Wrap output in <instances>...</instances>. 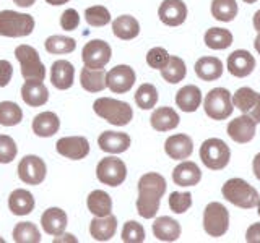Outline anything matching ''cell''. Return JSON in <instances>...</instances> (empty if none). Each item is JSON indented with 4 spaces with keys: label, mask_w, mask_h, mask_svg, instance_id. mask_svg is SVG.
Listing matches in <instances>:
<instances>
[{
    "label": "cell",
    "mask_w": 260,
    "mask_h": 243,
    "mask_svg": "<svg viewBox=\"0 0 260 243\" xmlns=\"http://www.w3.org/2000/svg\"><path fill=\"white\" fill-rule=\"evenodd\" d=\"M166 193L165 177L156 172H148L138 180V199L137 211L143 219H151L156 216L161 198Z\"/></svg>",
    "instance_id": "6da1fadb"
},
{
    "label": "cell",
    "mask_w": 260,
    "mask_h": 243,
    "mask_svg": "<svg viewBox=\"0 0 260 243\" xmlns=\"http://www.w3.org/2000/svg\"><path fill=\"white\" fill-rule=\"evenodd\" d=\"M93 110L98 117L104 118L108 124L116 127H125L134 117V110L127 102H122L111 97H100L93 104Z\"/></svg>",
    "instance_id": "7a4b0ae2"
},
{
    "label": "cell",
    "mask_w": 260,
    "mask_h": 243,
    "mask_svg": "<svg viewBox=\"0 0 260 243\" xmlns=\"http://www.w3.org/2000/svg\"><path fill=\"white\" fill-rule=\"evenodd\" d=\"M223 196L231 205L242 209L255 208L260 199L257 190L246 180H242V178H231V180H228L223 185Z\"/></svg>",
    "instance_id": "3957f363"
},
{
    "label": "cell",
    "mask_w": 260,
    "mask_h": 243,
    "mask_svg": "<svg viewBox=\"0 0 260 243\" xmlns=\"http://www.w3.org/2000/svg\"><path fill=\"white\" fill-rule=\"evenodd\" d=\"M35 29V18L28 13H18L13 10L0 12V36L5 37H24Z\"/></svg>",
    "instance_id": "277c9868"
},
{
    "label": "cell",
    "mask_w": 260,
    "mask_h": 243,
    "mask_svg": "<svg viewBox=\"0 0 260 243\" xmlns=\"http://www.w3.org/2000/svg\"><path fill=\"white\" fill-rule=\"evenodd\" d=\"M200 159L210 170H221L231 159V149L219 138H208L200 146Z\"/></svg>",
    "instance_id": "5b68a950"
},
{
    "label": "cell",
    "mask_w": 260,
    "mask_h": 243,
    "mask_svg": "<svg viewBox=\"0 0 260 243\" xmlns=\"http://www.w3.org/2000/svg\"><path fill=\"white\" fill-rule=\"evenodd\" d=\"M15 57L20 62L21 75L24 79H38L44 81L46 78V67L39 59V54L35 47L21 44L15 49Z\"/></svg>",
    "instance_id": "8992f818"
},
{
    "label": "cell",
    "mask_w": 260,
    "mask_h": 243,
    "mask_svg": "<svg viewBox=\"0 0 260 243\" xmlns=\"http://www.w3.org/2000/svg\"><path fill=\"white\" fill-rule=\"evenodd\" d=\"M205 113L211 120H226L231 117L234 105L231 101V93L224 88H215L207 94L203 101Z\"/></svg>",
    "instance_id": "52a82bcc"
},
{
    "label": "cell",
    "mask_w": 260,
    "mask_h": 243,
    "mask_svg": "<svg viewBox=\"0 0 260 243\" xmlns=\"http://www.w3.org/2000/svg\"><path fill=\"white\" fill-rule=\"evenodd\" d=\"M203 229L210 237L218 238L230 229V213L221 202H210L203 211Z\"/></svg>",
    "instance_id": "ba28073f"
},
{
    "label": "cell",
    "mask_w": 260,
    "mask_h": 243,
    "mask_svg": "<svg viewBox=\"0 0 260 243\" xmlns=\"http://www.w3.org/2000/svg\"><path fill=\"white\" fill-rule=\"evenodd\" d=\"M98 180L109 186H119L127 177V166L122 159L117 157H103L96 166Z\"/></svg>",
    "instance_id": "9c48e42d"
},
{
    "label": "cell",
    "mask_w": 260,
    "mask_h": 243,
    "mask_svg": "<svg viewBox=\"0 0 260 243\" xmlns=\"http://www.w3.org/2000/svg\"><path fill=\"white\" fill-rule=\"evenodd\" d=\"M111 47L101 39H93L85 44L81 51V60L88 68H104L111 60Z\"/></svg>",
    "instance_id": "30bf717a"
},
{
    "label": "cell",
    "mask_w": 260,
    "mask_h": 243,
    "mask_svg": "<svg viewBox=\"0 0 260 243\" xmlns=\"http://www.w3.org/2000/svg\"><path fill=\"white\" fill-rule=\"evenodd\" d=\"M231 101L234 107L239 109L244 115H249L255 124H260V93L244 86L231 96Z\"/></svg>",
    "instance_id": "8fae6325"
},
{
    "label": "cell",
    "mask_w": 260,
    "mask_h": 243,
    "mask_svg": "<svg viewBox=\"0 0 260 243\" xmlns=\"http://www.w3.org/2000/svg\"><path fill=\"white\" fill-rule=\"evenodd\" d=\"M47 174L44 160L38 156H24L18 164V177L28 185H41Z\"/></svg>",
    "instance_id": "7c38bea8"
},
{
    "label": "cell",
    "mask_w": 260,
    "mask_h": 243,
    "mask_svg": "<svg viewBox=\"0 0 260 243\" xmlns=\"http://www.w3.org/2000/svg\"><path fill=\"white\" fill-rule=\"evenodd\" d=\"M135 85V71L128 65H117L112 70L106 73V86H108L112 93L124 94L132 89Z\"/></svg>",
    "instance_id": "4fadbf2b"
},
{
    "label": "cell",
    "mask_w": 260,
    "mask_h": 243,
    "mask_svg": "<svg viewBox=\"0 0 260 243\" xmlns=\"http://www.w3.org/2000/svg\"><path fill=\"white\" fill-rule=\"evenodd\" d=\"M55 149L63 157L80 160L89 154V143L83 136H65L55 143Z\"/></svg>",
    "instance_id": "5bb4252c"
},
{
    "label": "cell",
    "mask_w": 260,
    "mask_h": 243,
    "mask_svg": "<svg viewBox=\"0 0 260 243\" xmlns=\"http://www.w3.org/2000/svg\"><path fill=\"white\" fill-rule=\"evenodd\" d=\"M255 128H257L255 122L249 115H244L242 113L241 117L230 122V125H228V136H230L233 141L244 144V143H249L252 138L255 136Z\"/></svg>",
    "instance_id": "9a60e30c"
},
{
    "label": "cell",
    "mask_w": 260,
    "mask_h": 243,
    "mask_svg": "<svg viewBox=\"0 0 260 243\" xmlns=\"http://www.w3.org/2000/svg\"><path fill=\"white\" fill-rule=\"evenodd\" d=\"M158 16L168 26H179L187 18V7L182 0H165L158 8Z\"/></svg>",
    "instance_id": "2e32d148"
},
{
    "label": "cell",
    "mask_w": 260,
    "mask_h": 243,
    "mask_svg": "<svg viewBox=\"0 0 260 243\" xmlns=\"http://www.w3.org/2000/svg\"><path fill=\"white\" fill-rule=\"evenodd\" d=\"M255 68L254 55L247 51H234L228 57V70L236 78H246Z\"/></svg>",
    "instance_id": "e0dca14e"
},
{
    "label": "cell",
    "mask_w": 260,
    "mask_h": 243,
    "mask_svg": "<svg viewBox=\"0 0 260 243\" xmlns=\"http://www.w3.org/2000/svg\"><path fill=\"white\" fill-rule=\"evenodd\" d=\"M69 224V217L65 214V211H62L60 208H49L46 209L43 216H41V225L46 233L49 235H60L65 232Z\"/></svg>",
    "instance_id": "ac0fdd59"
},
{
    "label": "cell",
    "mask_w": 260,
    "mask_h": 243,
    "mask_svg": "<svg viewBox=\"0 0 260 243\" xmlns=\"http://www.w3.org/2000/svg\"><path fill=\"white\" fill-rule=\"evenodd\" d=\"M130 136L122 132H104L98 138L100 149L109 154H120L130 148Z\"/></svg>",
    "instance_id": "d6986e66"
},
{
    "label": "cell",
    "mask_w": 260,
    "mask_h": 243,
    "mask_svg": "<svg viewBox=\"0 0 260 243\" xmlns=\"http://www.w3.org/2000/svg\"><path fill=\"white\" fill-rule=\"evenodd\" d=\"M165 151L171 159L182 160L190 157V154L193 152V141L190 136L187 135H173L169 136L165 143Z\"/></svg>",
    "instance_id": "ffe728a7"
},
{
    "label": "cell",
    "mask_w": 260,
    "mask_h": 243,
    "mask_svg": "<svg viewBox=\"0 0 260 243\" xmlns=\"http://www.w3.org/2000/svg\"><path fill=\"white\" fill-rule=\"evenodd\" d=\"M21 97L31 107H41L49 101V91L43 81L26 79L21 86Z\"/></svg>",
    "instance_id": "44dd1931"
},
{
    "label": "cell",
    "mask_w": 260,
    "mask_h": 243,
    "mask_svg": "<svg viewBox=\"0 0 260 243\" xmlns=\"http://www.w3.org/2000/svg\"><path fill=\"white\" fill-rule=\"evenodd\" d=\"M117 232V217L116 216H104L96 217L89 224V233L96 241H108Z\"/></svg>",
    "instance_id": "7402d4cb"
},
{
    "label": "cell",
    "mask_w": 260,
    "mask_h": 243,
    "mask_svg": "<svg viewBox=\"0 0 260 243\" xmlns=\"http://www.w3.org/2000/svg\"><path fill=\"white\" fill-rule=\"evenodd\" d=\"M173 180L179 186H195L202 180V170L195 162L184 160L173 170Z\"/></svg>",
    "instance_id": "603a6c76"
},
{
    "label": "cell",
    "mask_w": 260,
    "mask_h": 243,
    "mask_svg": "<svg viewBox=\"0 0 260 243\" xmlns=\"http://www.w3.org/2000/svg\"><path fill=\"white\" fill-rule=\"evenodd\" d=\"M75 78V68L69 60H57L51 67V81L57 89H70Z\"/></svg>",
    "instance_id": "cb8c5ba5"
},
{
    "label": "cell",
    "mask_w": 260,
    "mask_h": 243,
    "mask_svg": "<svg viewBox=\"0 0 260 243\" xmlns=\"http://www.w3.org/2000/svg\"><path fill=\"white\" fill-rule=\"evenodd\" d=\"M153 233L159 241H176L181 237V224L173 217L161 216L153 224Z\"/></svg>",
    "instance_id": "d4e9b609"
},
{
    "label": "cell",
    "mask_w": 260,
    "mask_h": 243,
    "mask_svg": "<svg viewBox=\"0 0 260 243\" xmlns=\"http://www.w3.org/2000/svg\"><path fill=\"white\" fill-rule=\"evenodd\" d=\"M32 132L41 138H51L60 128V120L54 112H41L32 120Z\"/></svg>",
    "instance_id": "484cf974"
},
{
    "label": "cell",
    "mask_w": 260,
    "mask_h": 243,
    "mask_svg": "<svg viewBox=\"0 0 260 243\" xmlns=\"http://www.w3.org/2000/svg\"><path fill=\"white\" fill-rule=\"evenodd\" d=\"M176 104L182 112H195L202 104V91L199 86L187 85L176 94Z\"/></svg>",
    "instance_id": "4316f807"
},
{
    "label": "cell",
    "mask_w": 260,
    "mask_h": 243,
    "mask_svg": "<svg viewBox=\"0 0 260 243\" xmlns=\"http://www.w3.org/2000/svg\"><path fill=\"white\" fill-rule=\"evenodd\" d=\"M179 122H181V118H179L177 112L171 107H158L156 110H153L150 117V124L156 132L174 130L179 125Z\"/></svg>",
    "instance_id": "83f0119b"
},
{
    "label": "cell",
    "mask_w": 260,
    "mask_h": 243,
    "mask_svg": "<svg viewBox=\"0 0 260 243\" xmlns=\"http://www.w3.org/2000/svg\"><path fill=\"white\" fill-rule=\"evenodd\" d=\"M112 32H114V36L122 40L135 39L140 34V23L130 15L117 16V18L112 21Z\"/></svg>",
    "instance_id": "f1b7e54d"
},
{
    "label": "cell",
    "mask_w": 260,
    "mask_h": 243,
    "mask_svg": "<svg viewBox=\"0 0 260 243\" xmlns=\"http://www.w3.org/2000/svg\"><path fill=\"white\" fill-rule=\"evenodd\" d=\"M195 73L203 81H215L223 75V62L216 57H202L195 62Z\"/></svg>",
    "instance_id": "f546056e"
},
{
    "label": "cell",
    "mask_w": 260,
    "mask_h": 243,
    "mask_svg": "<svg viewBox=\"0 0 260 243\" xmlns=\"http://www.w3.org/2000/svg\"><path fill=\"white\" fill-rule=\"evenodd\" d=\"M8 208L15 216H28L35 209V198L28 190H13L8 196Z\"/></svg>",
    "instance_id": "4dcf8cb0"
},
{
    "label": "cell",
    "mask_w": 260,
    "mask_h": 243,
    "mask_svg": "<svg viewBox=\"0 0 260 243\" xmlns=\"http://www.w3.org/2000/svg\"><path fill=\"white\" fill-rule=\"evenodd\" d=\"M81 88L88 93H100L106 86V71L104 68H88L85 67L80 73Z\"/></svg>",
    "instance_id": "1f68e13d"
},
{
    "label": "cell",
    "mask_w": 260,
    "mask_h": 243,
    "mask_svg": "<svg viewBox=\"0 0 260 243\" xmlns=\"http://www.w3.org/2000/svg\"><path fill=\"white\" fill-rule=\"evenodd\" d=\"M88 209L96 217H104L112 214V199L106 191L94 190L88 196Z\"/></svg>",
    "instance_id": "d6a6232c"
},
{
    "label": "cell",
    "mask_w": 260,
    "mask_h": 243,
    "mask_svg": "<svg viewBox=\"0 0 260 243\" xmlns=\"http://www.w3.org/2000/svg\"><path fill=\"white\" fill-rule=\"evenodd\" d=\"M159 71H161L162 79L168 81L171 85H176L179 81H182L187 75V68H185L184 60L181 57H176V55H169L168 63Z\"/></svg>",
    "instance_id": "836d02e7"
},
{
    "label": "cell",
    "mask_w": 260,
    "mask_h": 243,
    "mask_svg": "<svg viewBox=\"0 0 260 243\" xmlns=\"http://www.w3.org/2000/svg\"><path fill=\"white\" fill-rule=\"evenodd\" d=\"M205 44L207 47L213 49V51H223L233 44V34L231 31L223 28H210L205 32Z\"/></svg>",
    "instance_id": "e575fe53"
},
{
    "label": "cell",
    "mask_w": 260,
    "mask_h": 243,
    "mask_svg": "<svg viewBox=\"0 0 260 243\" xmlns=\"http://www.w3.org/2000/svg\"><path fill=\"white\" fill-rule=\"evenodd\" d=\"M211 15L218 21L230 23L238 15V2L236 0H213L211 2Z\"/></svg>",
    "instance_id": "d590c367"
},
{
    "label": "cell",
    "mask_w": 260,
    "mask_h": 243,
    "mask_svg": "<svg viewBox=\"0 0 260 243\" xmlns=\"http://www.w3.org/2000/svg\"><path fill=\"white\" fill-rule=\"evenodd\" d=\"M23 120V112L18 104L4 101L0 102V125L15 127Z\"/></svg>",
    "instance_id": "8d00e7d4"
},
{
    "label": "cell",
    "mask_w": 260,
    "mask_h": 243,
    "mask_svg": "<svg viewBox=\"0 0 260 243\" xmlns=\"http://www.w3.org/2000/svg\"><path fill=\"white\" fill-rule=\"evenodd\" d=\"M13 240L16 243H39L41 233L38 230V227L32 222H21L15 225Z\"/></svg>",
    "instance_id": "74e56055"
},
{
    "label": "cell",
    "mask_w": 260,
    "mask_h": 243,
    "mask_svg": "<svg viewBox=\"0 0 260 243\" xmlns=\"http://www.w3.org/2000/svg\"><path fill=\"white\" fill-rule=\"evenodd\" d=\"M135 102L142 110L153 109L158 102V91L156 88L150 83H143L135 93Z\"/></svg>",
    "instance_id": "f35d334b"
},
{
    "label": "cell",
    "mask_w": 260,
    "mask_h": 243,
    "mask_svg": "<svg viewBox=\"0 0 260 243\" xmlns=\"http://www.w3.org/2000/svg\"><path fill=\"white\" fill-rule=\"evenodd\" d=\"M44 46L49 54H70L75 51L77 43L67 36H51L46 39Z\"/></svg>",
    "instance_id": "ab89813d"
},
{
    "label": "cell",
    "mask_w": 260,
    "mask_h": 243,
    "mask_svg": "<svg viewBox=\"0 0 260 243\" xmlns=\"http://www.w3.org/2000/svg\"><path fill=\"white\" fill-rule=\"evenodd\" d=\"M85 20L89 26H94V28L106 26V24L111 23V13L106 7L94 5L85 10Z\"/></svg>",
    "instance_id": "60d3db41"
},
{
    "label": "cell",
    "mask_w": 260,
    "mask_h": 243,
    "mask_svg": "<svg viewBox=\"0 0 260 243\" xmlns=\"http://www.w3.org/2000/svg\"><path fill=\"white\" fill-rule=\"evenodd\" d=\"M122 241L125 243H142L145 241V229L137 221H128L122 229Z\"/></svg>",
    "instance_id": "b9f144b4"
},
{
    "label": "cell",
    "mask_w": 260,
    "mask_h": 243,
    "mask_svg": "<svg viewBox=\"0 0 260 243\" xmlns=\"http://www.w3.org/2000/svg\"><path fill=\"white\" fill-rule=\"evenodd\" d=\"M192 206V194L190 193H179L174 191L169 196V208L176 214H184Z\"/></svg>",
    "instance_id": "7bdbcfd3"
},
{
    "label": "cell",
    "mask_w": 260,
    "mask_h": 243,
    "mask_svg": "<svg viewBox=\"0 0 260 243\" xmlns=\"http://www.w3.org/2000/svg\"><path fill=\"white\" fill-rule=\"evenodd\" d=\"M16 143L13 141L12 136L0 135V164H10L16 157Z\"/></svg>",
    "instance_id": "ee69618b"
},
{
    "label": "cell",
    "mask_w": 260,
    "mask_h": 243,
    "mask_svg": "<svg viewBox=\"0 0 260 243\" xmlns=\"http://www.w3.org/2000/svg\"><path fill=\"white\" fill-rule=\"evenodd\" d=\"M168 59H169V54L166 49H162V47H153L148 51V54H146V63L154 70H161L168 63Z\"/></svg>",
    "instance_id": "f6af8a7d"
},
{
    "label": "cell",
    "mask_w": 260,
    "mask_h": 243,
    "mask_svg": "<svg viewBox=\"0 0 260 243\" xmlns=\"http://www.w3.org/2000/svg\"><path fill=\"white\" fill-rule=\"evenodd\" d=\"M78 24H80V15L78 12L75 10V8H67L62 16H60V26L62 29L65 31H73V29H77L78 28Z\"/></svg>",
    "instance_id": "bcb514c9"
},
{
    "label": "cell",
    "mask_w": 260,
    "mask_h": 243,
    "mask_svg": "<svg viewBox=\"0 0 260 243\" xmlns=\"http://www.w3.org/2000/svg\"><path fill=\"white\" fill-rule=\"evenodd\" d=\"M13 76V67L10 62L0 60V88H5Z\"/></svg>",
    "instance_id": "7dc6e473"
},
{
    "label": "cell",
    "mask_w": 260,
    "mask_h": 243,
    "mask_svg": "<svg viewBox=\"0 0 260 243\" xmlns=\"http://www.w3.org/2000/svg\"><path fill=\"white\" fill-rule=\"evenodd\" d=\"M246 241L249 243H260V222L252 224L246 232Z\"/></svg>",
    "instance_id": "c3c4849f"
},
{
    "label": "cell",
    "mask_w": 260,
    "mask_h": 243,
    "mask_svg": "<svg viewBox=\"0 0 260 243\" xmlns=\"http://www.w3.org/2000/svg\"><path fill=\"white\" fill-rule=\"evenodd\" d=\"M252 169H254V175L257 180H260V152L254 157V162H252Z\"/></svg>",
    "instance_id": "681fc988"
},
{
    "label": "cell",
    "mask_w": 260,
    "mask_h": 243,
    "mask_svg": "<svg viewBox=\"0 0 260 243\" xmlns=\"http://www.w3.org/2000/svg\"><path fill=\"white\" fill-rule=\"evenodd\" d=\"M57 237H60V238H55L54 241H73V243L77 241V238L70 233H60V235H57Z\"/></svg>",
    "instance_id": "f907efd6"
},
{
    "label": "cell",
    "mask_w": 260,
    "mask_h": 243,
    "mask_svg": "<svg viewBox=\"0 0 260 243\" xmlns=\"http://www.w3.org/2000/svg\"><path fill=\"white\" fill-rule=\"evenodd\" d=\"M13 4L18 5V7H23V8H28L32 4H36V0H13Z\"/></svg>",
    "instance_id": "816d5d0a"
},
{
    "label": "cell",
    "mask_w": 260,
    "mask_h": 243,
    "mask_svg": "<svg viewBox=\"0 0 260 243\" xmlns=\"http://www.w3.org/2000/svg\"><path fill=\"white\" fill-rule=\"evenodd\" d=\"M254 28L257 31H260V10H257L255 15H254Z\"/></svg>",
    "instance_id": "f5cc1de1"
},
{
    "label": "cell",
    "mask_w": 260,
    "mask_h": 243,
    "mask_svg": "<svg viewBox=\"0 0 260 243\" xmlns=\"http://www.w3.org/2000/svg\"><path fill=\"white\" fill-rule=\"evenodd\" d=\"M46 2L49 4V5H63V4H67V2H70V0H46Z\"/></svg>",
    "instance_id": "db71d44e"
},
{
    "label": "cell",
    "mask_w": 260,
    "mask_h": 243,
    "mask_svg": "<svg viewBox=\"0 0 260 243\" xmlns=\"http://www.w3.org/2000/svg\"><path fill=\"white\" fill-rule=\"evenodd\" d=\"M254 47H255V51L260 54V31H258V34H257V37L254 40Z\"/></svg>",
    "instance_id": "11a10c76"
},
{
    "label": "cell",
    "mask_w": 260,
    "mask_h": 243,
    "mask_svg": "<svg viewBox=\"0 0 260 243\" xmlns=\"http://www.w3.org/2000/svg\"><path fill=\"white\" fill-rule=\"evenodd\" d=\"M244 2H246V4H255L257 0H244Z\"/></svg>",
    "instance_id": "9f6ffc18"
},
{
    "label": "cell",
    "mask_w": 260,
    "mask_h": 243,
    "mask_svg": "<svg viewBox=\"0 0 260 243\" xmlns=\"http://www.w3.org/2000/svg\"><path fill=\"white\" fill-rule=\"evenodd\" d=\"M257 209H258L257 213H258V216H260V199H258V202H257Z\"/></svg>",
    "instance_id": "6f0895ef"
},
{
    "label": "cell",
    "mask_w": 260,
    "mask_h": 243,
    "mask_svg": "<svg viewBox=\"0 0 260 243\" xmlns=\"http://www.w3.org/2000/svg\"><path fill=\"white\" fill-rule=\"evenodd\" d=\"M0 243H4V238L2 237H0Z\"/></svg>",
    "instance_id": "680465c9"
}]
</instances>
